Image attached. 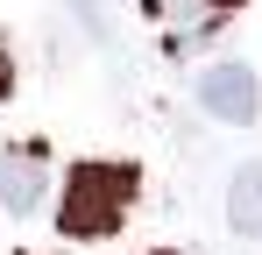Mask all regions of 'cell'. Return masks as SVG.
<instances>
[{"label": "cell", "mask_w": 262, "mask_h": 255, "mask_svg": "<svg viewBox=\"0 0 262 255\" xmlns=\"http://www.w3.org/2000/svg\"><path fill=\"white\" fill-rule=\"evenodd\" d=\"M227 227L262 241V163H241L227 177Z\"/></svg>", "instance_id": "5"}, {"label": "cell", "mask_w": 262, "mask_h": 255, "mask_svg": "<svg viewBox=\"0 0 262 255\" xmlns=\"http://www.w3.org/2000/svg\"><path fill=\"white\" fill-rule=\"evenodd\" d=\"M71 7H78V22H85L92 36H99V29H106V14H99V0H71Z\"/></svg>", "instance_id": "6"}, {"label": "cell", "mask_w": 262, "mask_h": 255, "mask_svg": "<svg viewBox=\"0 0 262 255\" xmlns=\"http://www.w3.org/2000/svg\"><path fill=\"white\" fill-rule=\"evenodd\" d=\"M7 92H14V57L0 50V99H7Z\"/></svg>", "instance_id": "7"}, {"label": "cell", "mask_w": 262, "mask_h": 255, "mask_svg": "<svg viewBox=\"0 0 262 255\" xmlns=\"http://www.w3.org/2000/svg\"><path fill=\"white\" fill-rule=\"evenodd\" d=\"M50 199V156L36 142H7L0 149V206L7 213H36Z\"/></svg>", "instance_id": "3"}, {"label": "cell", "mask_w": 262, "mask_h": 255, "mask_svg": "<svg viewBox=\"0 0 262 255\" xmlns=\"http://www.w3.org/2000/svg\"><path fill=\"white\" fill-rule=\"evenodd\" d=\"M135 163H106V156H85V163L64 170V206H57V227L71 241H106L121 234V220L135 206Z\"/></svg>", "instance_id": "1"}, {"label": "cell", "mask_w": 262, "mask_h": 255, "mask_svg": "<svg viewBox=\"0 0 262 255\" xmlns=\"http://www.w3.org/2000/svg\"><path fill=\"white\" fill-rule=\"evenodd\" d=\"M241 0H156V14H163V29H170V57H184V50H199V42L213 36L220 22L234 14Z\"/></svg>", "instance_id": "4"}, {"label": "cell", "mask_w": 262, "mask_h": 255, "mask_svg": "<svg viewBox=\"0 0 262 255\" xmlns=\"http://www.w3.org/2000/svg\"><path fill=\"white\" fill-rule=\"evenodd\" d=\"M191 92H199V107H206L220 128H248V121L262 114V78L241 64V57H213V64L199 71Z\"/></svg>", "instance_id": "2"}]
</instances>
